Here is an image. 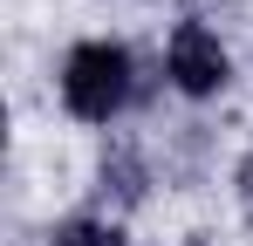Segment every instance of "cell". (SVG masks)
Instances as JSON below:
<instances>
[{"mask_svg":"<svg viewBox=\"0 0 253 246\" xmlns=\"http://www.w3.org/2000/svg\"><path fill=\"white\" fill-rule=\"evenodd\" d=\"M62 96L83 123H110L130 103V55L117 41H83L62 69Z\"/></svg>","mask_w":253,"mask_h":246,"instance_id":"cell-1","label":"cell"},{"mask_svg":"<svg viewBox=\"0 0 253 246\" xmlns=\"http://www.w3.org/2000/svg\"><path fill=\"white\" fill-rule=\"evenodd\" d=\"M171 82H178L185 96H212V89L226 82V48H219L212 28L185 21V28L171 35Z\"/></svg>","mask_w":253,"mask_h":246,"instance_id":"cell-2","label":"cell"},{"mask_svg":"<svg viewBox=\"0 0 253 246\" xmlns=\"http://www.w3.org/2000/svg\"><path fill=\"white\" fill-rule=\"evenodd\" d=\"M55 246H124V240H117V233H103V226H62Z\"/></svg>","mask_w":253,"mask_h":246,"instance_id":"cell-3","label":"cell"}]
</instances>
